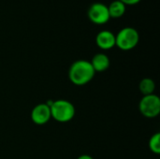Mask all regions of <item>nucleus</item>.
I'll use <instances>...</instances> for the list:
<instances>
[{"label": "nucleus", "instance_id": "obj_1", "mask_svg": "<svg viewBox=\"0 0 160 159\" xmlns=\"http://www.w3.org/2000/svg\"><path fill=\"white\" fill-rule=\"evenodd\" d=\"M95 72L96 71L89 61L78 60L71 65L68 71V77L74 84L84 85L94 78Z\"/></svg>", "mask_w": 160, "mask_h": 159}, {"label": "nucleus", "instance_id": "obj_2", "mask_svg": "<svg viewBox=\"0 0 160 159\" xmlns=\"http://www.w3.org/2000/svg\"><path fill=\"white\" fill-rule=\"evenodd\" d=\"M49 106L52 117L60 123H67L75 115V108L73 104L68 100L59 99L52 101Z\"/></svg>", "mask_w": 160, "mask_h": 159}, {"label": "nucleus", "instance_id": "obj_3", "mask_svg": "<svg viewBox=\"0 0 160 159\" xmlns=\"http://www.w3.org/2000/svg\"><path fill=\"white\" fill-rule=\"evenodd\" d=\"M139 40L140 35L133 27H125L115 36V45L123 51H129L135 48Z\"/></svg>", "mask_w": 160, "mask_h": 159}, {"label": "nucleus", "instance_id": "obj_4", "mask_svg": "<svg viewBox=\"0 0 160 159\" xmlns=\"http://www.w3.org/2000/svg\"><path fill=\"white\" fill-rule=\"evenodd\" d=\"M140 111L145 117L153 118L159 114L160 99L157 95L144 96L140 102Z\"/></svg>", "mask_w": 160, "mask_h": 159}, {"label": "nucleus", "instance_id": "obj_5", "mask_svg": "<svg viewBox=\"0 0 160 159\" xmlns=\"http://www.w3.org/2000/svg\"><path fill=\"white\" fill-rule=\"evenodd\" d=\"M88 17L96 24H104L110 20L108 6L103 3H94L88 9Z\"/></svg>", "mask_w": 160, "mask_h": 159}, {"label": "nucleus", "instance_id": "obj_6", "mask_svg": "<svg viewBox=\"0 0 160 159\" xmlns=\"http://www.w3.org/2000/svg\"><path fill=\"white\" fill-rule=\"evenodd\" d=\"M51 110L48 104H38L35 106L31 112V119L37 125H44L51 119Z\"/></svg>", "mask_w": 160, "mask_h": 159}, {"label": "nucleus", "instance_id": "obj_7", "mask_svg": "<svg viewBox=\"0 0 160 159\" xmlns=\"http://www.w3.org/2000/svg\"><path fill=\"white\" fill-rule=\"evenodd\" d=\"M97 45L102 50H110L115 46V35L108 30L100 31L96 37Z\"/></svg>", "mask_w": 160, "mask_h": 159}, {"label": "nucleus", "instance_id": "obj_8", "mask_svg": "<svg viewBox=\"0 0 160 159\" xmlns=\"http://www.w3.org/2000/svg\"><path fill=\"white\" fill-rule=\"evenodd\" d=\"M90 63H91L94 70L98 71V72L105 71L110 67V59L104 53H98V54H96L92 58V61Z\"/></svg>", "mask_w": 160, "mask_h": 159}, {"label": "nucleus", "instance_id": "obj_9", "mask_svg": "<svg viewBox=\"0 0 160 159\" xmlns=\"http://www.w3.org/2000/svg\"><path fill=\"white\" fill-rule=\"evenodd\" d=\"M108 9H109V14L111 18H119L125 14L126 5L120 0H115V1H112L109 5Z\"/></svg>", "mask_w": 160, "mask_h": 159}, {"label": "nucleus", "instance_id": "obj_10", "mask_svg": "<svg viewBox=\"0 0 160 159\" xmlns=\"http://www.w3.org/2000/svg\"><path fill=\"white\" fill-rule=\"evenodd\" d=\"M155 88H156L155 82L151 79H148V78L143 79L140 83V90L144 96L154 94Z\"/></svg>", "mask_w": 160, "mask_h": 159}, {"label": "nucleus", "instance_id": "obj_11", "mask_svg": "<svg viewBox=\"0 0 160 159\" xmlns=\"http://www.w3.org/2000/svg\"><path fill=\"white\" fill-rule=\"evenodd\" d=\"M149 147L151 151L155 154H159L160 153V134L156 133L155 135L152 136L149 142Z\"/></svg>", "mask_w": 160, "mask_h": 159}, {"label": "nucleus", "instance_id": "obj_12", "mask_svg": "<svg viewBox=\"0 0 160 159\" xmlns=\"http://www.w3.org/2000/svg\"><path fill=\"white\" fill-rule=\"evenodd\" d=\"M121 2H123L125 5H136L138 4L141 0H120Z\"/></svg>", "mask_w": 160, "mask_h": 159}, {"label": "nucleus", "instance_id": "obj_13", "mask_svg": "<svg viewBox=\"0 0 160 159\" xmlns=\"http://www.w3.org/2000/svg\"><path fill=\"white\" fill-rule=\"evenodd\" d=\"M78 159H94L92 157L90 156H87V155H83V156H81L80 157H78Z\"/></svg>", "mask_w": 160, "mask_h": 159}]
</instances>
